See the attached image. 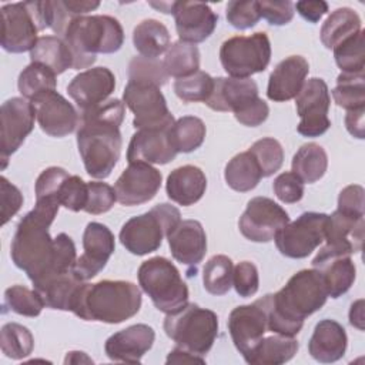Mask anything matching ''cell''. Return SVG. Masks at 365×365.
<instances>
[{
	"label": "cell",
	"mask_w": 365,
	"mask_h": 365,
	"mask_svg": "<svg viewBox=\"0 0 365 365\" xmlns=\"http://www.w3.org/2000/svg\"><path fill=\"white\" fill-rule=\"evenodd\" d=\"M124 114L125 104L118 98L80 111L77 147L90 177L104 180L114 170L123 147L120 125Z\"/></svg>",
	"instance_id": "6da1fadb"
},
{
	"label": "cell",
	"mask_w": 365,
	"mask_h": 365,
	"mask_svg": "<svg viewBox=\"0 0 365 365\" xmlns=\"http://www.w3.org/2000/svg\"><path fill=\"white\" fill-rule=\"evenodd\" d=\"M328 298L321 272L315 268L295 272L275 294L259 298L267 317V329L272 334L295 336L307 317L319 311Z\"/></svg>",
	"instance_id": "7a4b0ae2"
},
{
	"label": "cell",
	"mask_w": 365,
	"mask_h": 365,
	"mask_svg": "<svg viewBox=\"0 0 365 365\" xmlns=\"http://www.w3.org/2000/svg\"><path fill=\"white\" fill-rule=\"evenodd\" d=\"M60 204L53 200H36V205L17 224L10 244V257L24 271L33 285L51 275L56 244L48 228L58 212Z\"/></svg>",
	"instance_id": "3957f363"
},
{
	"label": "cell",
	"mask_w": 365,
	"mask_h": 365,
	"mask_svg": "<svg viewBox=\"0 0 365 365\" xmlns=\"http://www.w3.org/2000/svg\"><path fill=\"white\" fill-rule=\"evenodd\" d=\"M141 307V291L121 279L84 282L77 292L71 312L84 321L120 324L133 318Z\"/></svg>",
	"instance_id": "277c9868"
},
{
	"label": "cell",
	"mask_w": 365,
	"mask_h": 365,
	"mask_svg": "<svg viewBox=\"0 0 365 365\" xmlns=\"http://www.w3.org/2000/svg\"><path fill=\"white\" fill-rule=\"evenodd\" d=\"M61 38L73 54V70H80L94 64L98 53L118 51L124 43V31L111 16H80L70 21Z\"/></svg>",
	"instance_id": "5b68a950"
},
{
	"label": "cell",
	"mask_w": 365,
	"mask_h": 365,
	"mask_svg": "<svg viewBox=\"0 0 365 365\" xmlns=\"http://www.w3.org/2000/svg\"><path fill=\"white\" fill-rule=\"evenodd\" d=\"M205 104L214 111H232L235 120L247 127L261 125L269 114V107L258 97V86L252 78H214Z\"/></svg>",
	"instance_id": "8992f818"
},
{
	"label": "cell",
	"mask_w": 365,
	"mask_h": 365,
	"mask_svg": "<svg viewBox=\"0 0 365 365\" xmlns=\"http://www.w3.org/2000/svg\"><path fill=\"white\" fill-rule=\"evenodd\" d=\"M164 331L177 346L204 356L218 335V317L214 311L187 302L164 319Z\"/></svg>",
	"instance_id": "52a82bcc"
},
{
	"label": "cell",
	"mask_w": 365,
	"mask_h": 365,
	"mask_svg": "<svg viewBox=\"0 0 365 365\" xmlns=\"http://www.w3.org/2000/svg\"><path fill=\"white\" fill-rule=\"evenodd\" d=\"M181 221L180 210L171 204L163 202L154 205L150 211L131 217L120 230L123 247L134 255H147L161 247L167 237Z\"/></svg>",
	"instance_id": "ba28073f"
},
{
	"label": "cell",
	"mask_w": 365,
	"mask_h": 365,
	"mask_svg": "<svg viewBox=\"0 0 365 365\" xmlns=\"http://www.w3.org/2000/svg\"><path fill=\"white\" fill-rule=\"evenodd\" d=\"M137 277L141 289L158 311L173 314L188 302V287L170 259L153 257L144 261Z\"/></svg>",
	"instance_id": "9c48e42d"
},
{
	"label": "cell",
	"mask_w": 365,
	"mask_h": 365,
	"mask_svg": "<svg viewBox=\"0 0 365 365\" xmlns=\"http://www.w3.org/2000/svg\"><path fill=\"white\" fill-rule=\"evenodd\" d=\"M1 13L0 44L9 53L31 51L37 33L47 29L43 1H21L4 4Z\"/></svg>",
	"instance_id": "30bf717a"
},
{
	"label": "cell",
	"mask_w": 365,
	"mask_h": 365,
	"mask_svg": "<svg viewBox=\"0 0 365 365\" xmlns=\"http://www.w3.org/2000/svg\"><path fill=\"white\" fill-rule=\"evenodd\" d=\"M271 60V43L264 31L234 36L220 47V61L230 77L250 78L264 71Z\"/></svg>",
	"instance_id": "8fae6325"
},
{
	"label": "cell",
	"mask_w": 365,
	"mask_h": 365,
	"mask_svg": "<svg viewBox=\"0 0 365 365\" xmlns=\"http://www.w3.org/2000/svg\"><path fill=\"white\" fill-rule=\"evenodd\" d=\"M123 103L133 111L135 130L170 128L174 117L160 87L145 80H130L123 91Z\"/></svg>",
	"instance_id": "7c38bea8"
},
{
	"label": "cell",
	"mask_w": 365,
	"mask_h": 365,
	"mask_svg": "<svg viewBox=\"0 0 365 365\" xmlns=\"http://www.w3.org/2000/svg\"><path fill=\"white\" fill-rule=\"evenodd\" d=\"M328 214L324 212H302L295 221L288 222L275 235L278 251L294 259L308 257L317 247L324 242L325 222Z\"/></svg>",
	"instance_id": "4fadbf2b"
},
{
	"label": "cell",
	"mask_w": 365,
	"mask_h": 365,
	"mask_svg": "<svg viewBox=\"0 0 365 365\" xmlns=\"http://www.w3.org/2000/svg\"><path fill=\"white\" fill-rule=\"evenodd\" d=\"M329 104V90L322 78L312 77L305 81L295 97L297 114L299 115L297 131L304 137H319L327 133L331 127Z\"/></svg>",
	"instance_id": "5bb4252c"
},
{
	"label": "cell",
	"mask_w": 365,
	"mask_h": 365,
	"mask_svg": "<svg viewBox=\"0 0 365 365\" xmlns=\"http://www.w3.org/2000/svg\"><path fill=\"white\" fill-rule=\"evenodd\" d=\"M289 222L288 212L268 197H254L240 217L241 234L252 242H269Z\"/></svg>",
	"instance_id": "9a60e30c"
},
{
	"label": "cell",
	"mask_w": 365,
	"mask_h": 365,
	"mask_svg": "<svg viewBox=\"0 0 365 365\" xmlns=\"http://www.w3.org/2000/svg\"><path fill=\"white\" fill-rule=\"evenodd\" d=\"M0 117V158L1 170H4L9 157L21 147L26 137L33 131L36 111L30 100L24 97H11L1 104Z\"/></svg>",
	"instance_id": "2e32d148"
},
{
	"label": "cell",
	"mask_w": 365,
	"mask_h": 365,
	"mask_svg": "<svg viewBox=\"0 0 365 365\" xmlns=\"http://www.w3.org/2000/svg\"><path fill=\"white\" fill-rule=\"evenodd\" d=\"M30 101L36 111V120L47 135L61 138L78 128L80 113L56 90L41 93Z\"/></svg>",
	"instance_id": "e0dca14e"
},
{
	"label": "cell",
	"mask_w": 365,
	"mask_h": 365,
	"mask_svg": "<svg viewBox=\"0 0 365 365\" xmlns=\"http://www.w3.org/2000/svg\"><path fill=\"white\" fill-rule=\"evenodd\" d=\"M83 248L84 252L77 257L73 272L86 282L107 265L115 250L114 234L101 222H88L83 232Z\"/></svg>",
	"instance_id": "ac0fdd59"
},
{
	"label": "cell",
	"mask_w": 365,
	"mask_h": 365,
	"mask_svg": "<svg viewBox=\"0 0 365 365\" xmlns=\"http://www.w3.org/2000/svg\"><path fill=\"white\" fill-rule=\"evenodd\" d=\"M163 175L147 163H130L114 184L117 201L121 205H140L155 197Z\"/></svg>",
	"instance_id": "d6986e66"
},
{
	"label": "cell",
	"mask_w": 365,
	"mask_h": 365,
	"mask_svg": "<svg viewBox=\"0 0 365 365\" xmlns=\"http://www.w3.org/2000/svg\"><path fill=\"white\" fill-rule=\"evenodd\" d=\"M227 325L237 351L247 362L267 332V317L262 305L257 299L252 304L234 308Z\"/></svg>",
	"instance_id": "ffe728a7"
},
{
	"label": "cell",
	"mask_w": 365,
	"mask_h": 365,
	"mask_svg": "<svg viewBox=\"0 0 365 365\" xmlns=\"http://www.w3.org/2000/svg\"><path fill=\"white\" fill-rule=\"evenodd\" d=\"M114 88V73L107 67H93L73 77L67 86V93L80 111H87L106 103Z\"/></svg>",
	"instance_id": "44dd1931"
},
{
	"label": "cell",
	"mask_w": 365,
	"mask_h": 365,
	"mask_svg": "<svg viewBox=\"0 0 365 365\" xmlns=\"http://www.w3.org/2000/svg\"><path fill=\"white\" fill-rule=\"evenodd\" d=\"M171 14L180 40L191 44L207 40L218 23V16L201 1H173Z\"/></svg>",
	"instance_id": "7402d4cb"
},
{
	"label": "cell",
	"mask_w": 365,
	"mask_h": 365,
	"mask_svg": "<svg viewBox=\"0 0 365 365\" xmlns=\"http://www.w3.org/2000/svg\"><path fill=\"white\" fill-rule=\"evenodd\" d=\"M311 264L312 268L321 272L328 297L334 299L339 298L354 285L356 268L349 254L339 252L324 245Z\"/></svg>",
	"instance_id": "603a6c76"
},
{
	"label": "cell",
	"mask_w": 365,
	"mask_h": 365,
	"mask_svg": "<svg viewBox=\"0 0 365 365\" xmlns=\"http://www.w3.org/2000/svg\"><path fill=\"white\" fill-rule=\"evenodd\" d=\"M155 332L147 324H135L107 338L106 355L114 362L138 364L154 344Z\"/></svg>",
	"instance_id": "cb8c5ba5"
},
{
	"label": "cell",
	"mask_w": 365,
	"mask_h": 365,
	"mask_svg": "<svg viewBox=\"0 0 365 365\" xmlns=\"http://www.w3.org/2000/svg\"><path fill=\"white\" fill-rule=\"evenodd\" d=\"M167 240L173 258L191 267L192 275H195L197 265L207 252V235L201 222L197 220H182L167 235Z\"/></svg>",
	"instance_id": "d4e9b609"
},
{
	"label": "cell",
	"mask_w": 365,
	"mask_h": 365,
	"mask_svg": "<svg viewBox=\"0 0 365 365\" xmlns=\"http://www.w3.org/2000/svg\"><path fill=\"white\" fill-rule=\"evenodd\" d=\"M171 128V127H170ZM170 128L160 130H137L133 134L128 150L127 161L147 163V164H168L178 154L173 147L170 138Z\"/></svg>",
	"instance_id": "484cf974"
},
{
	"label": "cell",
	"mask_w": 365,
	"mask_h": 365,
	"mask_svg": "<svg viewBox=\"0 0 365 365\" xmlns=\"http://www.w3.org/2000/svg\"><path fill=\"white\" fill-rule=\"evenodd\" d=\"M309 71V64L302 56H289L279 61L268 78L267 97L282 103L295 98L301 91Z\"/></svg>",
	"instance_id": "4316f807"
},
{
	"label": "cell",
	"mask_w": 365,
	"mask_h": 365,
	"mask_svg": "<svg viewBox=\"0 0 365 365\" xmlns=\"http://www.w3.org/2000/svg\"><path fill=\"white\" fill-rule=\"evenodd\" d=\"M364 217H354L335 210L327 217L325 237L327 247L345 254H355L362 250L364 244Z\"/></svg>",
	"instance_id": "83f0119b"
},
{
	"label": "cell",
	"mask_w": 365,
	"mask_h": 365,
	"mask_svg": "<svg viewBox=\"0 0 365 365\" xmlns=\"http://www.w3.org/2000/svg\"><path fill=\"white\" fill-rule=\"evenodd\" d=\"M348 338L344 327L334 319H321L309 338V355L322 364H331L341 359L346 351Z\"/></svg>",
	"instance_id": "f1b7e54d"
},
{
	"label": "cell",
	"mask_w": 365,
	"mask_h": 365,
	"mask_svg": "<svg viewBox=\"0 0 365 365\" xmlns=\"http://www.w3.org/2000/svg\"><path fill=\"white\" fill-rule=\"evenodd\" d=\"M207 190V177L195 165H182L173 170L165 182V191L171 201L188 207L198 202Z\"/></svg>",
	"instance_id": "f546056e"
},
{
	"label": "cell",
	"mask_w": 365,
	"mask_h": 365,
	"mask_svg": "<svg viewBox=\"0 0 365 365\" xmlns=\"http://www.w3.org/2000/svg\"><path fill=\"white\" fill-rule=\"evenodd\" d=\"M84 281H81L73 271L53 277L38 285L34 289L41 295L44 305L51 309L71 311L78 289Z\"/></svg>",
	"instance_id": "4dcf8cb0"
},
{
	"label": "cell",
	"mask_w": 365,
	"mask_h": 365,
	"mask_svg": "<svg viewBox=\"0 0 365 365\" xmlns=\"http://www.w3.org/2000/svg\"><path fill=\"white\" fill-rule=\"evenodd\" d=\"M30 58L31 63H40L48 67L56 76L74 66V58L68 46L58 36L38 37L30 51Z\"/></svg>",
	"instance_id": "1f68e13d"
},
{
	"label": "cell",
	"mask_w": 365,
	"mask_h": 365,
	"mask_svg": "<svg viewBox=\"0 0 365 365\" xmlns=\"http://www.w3.org/2000/svg\"><path fill=\"white\" fill-rule=\"evenodd\" d=\"M100 1L90 0H46L43 1L47 29H51L58 37H63L70 21L96 10Z\"/></svg>",
	"instance_id": "d6a6232c"
},
{
	"label": "cell",
	"mask_w": 365,
	"mask_h": 365,
	"mask_svg": "<svg viewBox=\"0 0 365 365\" xmlns=\"http://www.w3.org/2000/svg\"><path fill=\"white\" fill-rule=\"evenodd\" d=\"M298 348L299 344L294 336L272 334L261 339L247 362L252 365H281L292 359Z\"/></svg>",
	"instance_id": "836d02e7"
},
{
	"label": "cell",
	"mask_w": 365,
	"mask_h": 365,
	"mask_svg": "<svg viewBox=\"0 0 365 365\" xmlns=\"http://www.w3.org/2000/svg\"><path fill=\"white\" fill-rule=\"evenodd\" d=\"M133 43L141 57L158 58L170 47V31L161 21L147 19L134 27Z\"/></svg>",
	"instance_id": "e575fe53"
},
{
	"label": "cell",
	"mask_w": 365,
	"mask_h": 365,
	"mask_svg": "<svg viewBox=\"0 0 365 365\" xmlns=\"http://www.w3.org/2000/svg\"><path fill=\"white\" fill-rule=\"evenodd\" d=\"M361 30L362 24L358 13L349 7H341L334 10L324 21L319 37L321 43L331 50Z\"/></svg>",
	"instance_id": "d590c367"
},
{
	"label": "cell",
	"mask_w": 365,
	"mask_h": 365,
	"mask_svg": "<svg viewBox=\"0 0 365 365\" xmlns=\"http://www.w3.org/2000/svg\"><path fill=\"white\" fill-rule=\"evenodd\" d=\"M224 178L230 188L238 192L254 190L262 178L259 165L250 151L234 155L225 165Z\"/></svg>",
	"instance_id": "8d00e7d4"
},
{
	"label": "cell",
	"mask_w": 365,
	"mask_h": 365,
	"mask_svg": "<svg viewBox=\"0 0 365 365\" xmlns=\"http://www.w3.org/2000/svg\"><path fill=\"white\" fill-rule=\"evenodd\" d=\"M292 173L302 182H317L324 177L328 168L327 151L317 143H307L298 148L292 157Z\"/></svg>",
	"instance_id": "74e56055"
},
{
	"label": "cell",
	"mask_w": 365,
	"mask_h": 365,
	"mask_svg": "<svg viewBox=\"0 0 365 365\" xmlns=\"http://www.w3.org/2000/svg\"><path fill=\"white\" fill-rule=\"evenodd\" d=\"M168 77L182 78L200 70V51L195 44L185 41L173 43L163 60Z\"/></svg>",
	"instance_id": "f35d334b"
},
{
	"label": "cell",
	"mask_w": 365,
	"mask_h": 365,
	"mask_svg": "<svg viewBox=\"0 0 365 365\" xmlns=\"http://www.w3.org/2000/svg\"><path fill=\"white\" fill-rule=\"evenodd\" d=\"M205 124L194 115H184L174 121L170 128V138L177 153H192L205 138Z\"/></svg>",
	"instance_id": "ab89813d"
},
{
	"label": "cell",
	"mask_w": 365,
	"mask_h": 365,
	"mask_svg": "<svg viewBox=\"0 0 365 365\" xmlns=\"http://www.w3.org/2000/svg\"><path fill=\"white\" fill-rule=\"evenodd\" d=\"M334 101L346 111L365 108V76L364 73H341L332 90Z\"/></svg>",
	"instance_id": "60d3db41"
},
{
	"label": "cell",
	"mask_w": 365,
	"mask_h": 365,
	"mask_svg": "<svg viewBox=\"0 0 365 365\" xmlns=\"http://www.w3.org/2000/svg\"><path fill=\"white\" fill-rule=\"evenodd\" d=\"M234 264L227 255L218 254L211 257L202 269V284L207 292L224 295L232 287Z\"/></svg>",
	"instance_id": "b9f144b4"
},
{
	"label": "cell",
	"mask_w": 365,
	"mask_h": 365,
	"mask_svg": "<svg viewBox=\"0 0 365 365\" xmlns=\"http://www.w3.org/2000/svg\"><path fill=\"white\" fill-rule=\"evenodd\" d=\"M17 87L24 98L31 100L41 93L56 90L57 87L56 74L48 67L40 63H30L20 73L17 80Z\"/></svg>",
	"instance_id": "7bdbcfd3"
},
{
	"label": "cell",
	"mask_w": 365,
	"mask_h": 365,
	"mask_svg": "<svg viewBox=\"0 0 365 365\" xmlns=\"http://www.w3.org/2000/svg\"><path fill=\"white\" fill-rule=\"evenodd\" d=\"M0 348L7 358L23 359L33 352L34 338L29 328L17 322H7L0 331Z\"/></svg>",
	"instance_id": "ee69618b"
},
{
	"label": "cell",
	"mask_w": 365,
	"mask_h": 365,
	"mask_svg": "<svg viewBox=\"0 0 365 365\" xmlns=\"http://www.w3.org/2000/svg\"><path fill=\"white\" fill-rule=\"evenodd\" d=\"M364 34L361 30L356 34L345 38L334 50V58L342 73L356 74L364 73L365 68V51H364Z\"/></svg>",
	"instance_id": "f6af8a7d"
},
{
	"label": "cell",
	"mask_w": 365,
	"mask_h": 365,
	"mask_svg": "<svg viewBox=\"0 0 365 365\" xmlns=\"http://www.w3.org/2000/svg\"><path fill=\"white\" fill-rule=\"evenodd\" d=\"M44 301L36 289H29L24 285H13L4 291L3 311H11L23 317H38L44 308Z\"/></svg>",
	"instance_id": "bcb514c9"
},
{
	"label": "cell",
	"mask_w": 365,
	"mask_h": 365,
	"mask_svg": "<svg viewBox=\"0 0 365 365\" xmlns=\"http://www.w3.org/2000/svg\"><path fill=\"white\" fill-rule=\"evenodd\" d=\"M212 86L214 78L208 73L198 70L191 76L177 78L174 81V93L184 103H205L212 91Z\"/></svg>",
	"instance_id": "7dc6e473"
},
{
	"label": "cell",
	"mask_w": 365,
	"mask_h": 365,
	"mask_svg": "<svg viewBox=\"0 0 365 365\" xmlns=\"http://www.w3.org/2000/svg\"><path fill=\"white\" fill-rule=\"evenodd\" d=\"M248 151L257 160L262 177H271L282 167L284 150L279 141L272 137H264L261 140H257Z\"/></svg>",
	"instance_id": "c3c4849f"
},
{
	"label": "cell",
	"mask_w": 365,
	"mask_h": 365,
	"mask_svg": "<svg viewBox=\"0 0 365 365\" xmlns=\"http://www.w3.org/2000/svg\"><path fill=\"white\" fill-rule=\"evenodd\" d=\"M88 197L87 182L78 175H67L57 191V201L64 208L78 212L84 211Z\"/></svg>",
	"instance_id": "681fc988"
},
{
	"label": "cell",
	"mask_w": 365,
	"mask_h": 365,
	"mask_svg": "<svg viewBox=\"0 0 365 365\" xmlns=\"http://www.w3.org/2000/svg\"><path fill=\"white\" fill-rule=\"evenodd\" d=\"M225 17L234 29H238V30L251 29L261 19L259 1L257 0L228 1L225 9Z\"/></svg>",
	"instance_id": "f907efd6"
},
{
	"label": "cell",
	"mask_w": 365,
	"mask_h": 365,
	"mask_svg": "<svg viewBox=\"0 0 365 365\" xmlns=\"http://www.w3.org/2000/svg\"><path fill=\"white\" fill-rule=\"evenodd\" d=\"M128 78L151 81L161 87L167 83L168 74L164 68L163 61H160L158 58H145L138 56L134 57L128 64Z\"/></svg>",
	"instance_id": "816d5d0a"
},
{
	"label": "cell",
	"mask_w": 365,
	"mask_h": 365,
	"mask_svg": "<svg viewBox=\"0 0 365 365\" xmlns=\"http://www.w3.org/2000/svg\"><path fill=\"white\" fill-rule=\"evenodd\" d=\"M88 187V197L84 211L87 214L98 215L110 211L117 201L115 191L111 185L101 181H90L87 182Z\"/></svg>",
	"instance_id": "f5cc1de1"
},
{
	"label": "cell",
	"mask_w": 365,
	"mask_h": 365,
	"mask_svg": "<svg viewBox=\"0 0 365 365\" xmlns=\"http://www.w3.org/2000/svg\"><path fill=\"white\" fill-rule=\"evenodd\" d=\"M232 287L242 298L252 297L258 291L259 275L257 267L251 261H241L234 267Z\"/></svg>",
	"instance_id": "db71d44e"
},
{
	"label": "cell",
	"mask_w": 365,
	"mask_h": 365,
	"mask_svg": "<svg viewBox=\"0 0 365 365\" xmlns=\"http://www.w3.org/2000/svg\"><path fill=\"white\" fill-rule=\"evenodd\" d=\"M277 198L285 204L298 202L304 197V182L292 171L281 173L272 182Z\"/></svg>",
	"instance_id": "11a10c76"
},
{
	"label": "cell",
	"mask_w": 365,
	"mask_h": 365,
	"mask_svg": "<svg viewBox=\"0 0 365 365\" xmlns=\"http://www.w3.org/2000/svg\"><path fill=\"white\" fill-rule=\"evenodd\" d=\"M365 190L362 185L352 184L346 185L341 190L338 195V211L354 215V217H364L365 212V202H364Z\"/></svg>",
	"instance_id": "9f6ffc18"
},
{
	"label": "cell",
	"mask_w": 365,
	"mask_h": 365,
	"mask_svg": "<svg viewBox=\"0 0 365 365\" xmlns=\"http://www.w3.org/2000/svg\"><path fill=\"white\" fill-rule=\"evenodd\" d=\"M0 197H1V224L4 225L23 205V195L20 190L13 185L4 175L0 177Z\"/></svg>",
	"instance_id": "6f0895ef"
},
{
	"label": "cell",
	"mask_w": 365,
	"mask_h": 365,
	"mask_svg": "<svg viewBox=\"0 0 365 365\" xmlns=\"http://www.w3.org/2000/svg\"><path fill=\"white\" fill-rule=\"evenodd\" d=\"M261 17L268 21L271 26H284L288 24L294 17V3L289 0L285 1H259Z\"/></svg>",
	"instance_id": "680465c9"
},
{
	"label": "cell",
	"mask_w": 365,
	"mask_h": 365,
	"mask_svg": "<svg viewBox=\"0 0 365 365\" xmlns=\"http://www.w3.org/2000/svg\"><path fill=\"white\" fill-rule=\"evenodd\" d=\"M302 19L309 23H318L321 17L328 11V3L324 0H302L294 4Z\"/></svg>",
	"instance_id": "91938a15"
},
{
	"label": "cell",
	"mask_w": 365,
	"mask_h": 365,
	"mask_svg": "<svg viewBox=\"0 0 365 365\" xmlns=\"http://www.w3.org/2000/svg\"><path fill=\"white\" fill-rule=\"evenodd\" d=\"M364 114H365V108H358V110L346 111V115H345V127H346L348 133L352 137L359 138V140H362L365 137Z\"/></svg>",
	"instance_id": "94428289"
},
{
	"label": "cell",
	"mask_w": 365,
	"mask_h": 365,
	"mask_svg": "<svg viewBox=\"0 0 365 365\" xmlns=\"http://www.w3.org/2000/svg\"><path fill=\"white\" fill-rule=\"evenodd\" d=\"M167 364H192V362H200V364H204L205 362V358L204 356H200V355H195L190 351H185L180 346H177L175 349H173L167 359H165Z\"/></svg>",
	"instance_id": "6125c7cd"
},
{
	"label": "cell",
	"mask_w": 365,
	"mask_h": 365,
	"mask_svg": "<svg viewBox=\"0 0 365 365\" xmlns=\"http://www.w3.org/2000/svg\"><path fill=\"white\" fill-rule=\"evenodd\" d=\"M349 322L358 329H364V299H358L351 305Z\"/></svg>",
	"instance_id": "be15d7a7"
},
{
	"label": "cell",
	"mask_w": 365,
	"mask_h": 365,
	"mask_svg": "<svg viewBox=\"0 0 365 365\" xmlns=\"http://www.w3.org/2000/svg\"><path fill=\"white\" fill-rule=\"evenodd\" d=\"M66 364H77V362H93L84 352H80V351H71L67 354L66 356Z\"/></svg>",
	"instance_id": "e7e4bbea"
}]
</instances>
